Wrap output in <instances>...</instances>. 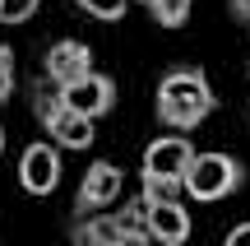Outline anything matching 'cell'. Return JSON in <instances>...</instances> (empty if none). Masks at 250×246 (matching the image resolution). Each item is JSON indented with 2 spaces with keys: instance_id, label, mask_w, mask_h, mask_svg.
<instances>
[{
  "instance_id": "obj_11",
  "label": "cell",
  "mask_w": 250,
  "mask_h": 246,
  "mask_svg": "<svg viewBox=\"0 0 250 246\" xmlns=\"http://www.w3.org/2000/svg\"><path fill=\"white\" fill-rule=\"evenodd\" d=\"M148 5V14H153V23H162V28H181L190 19V5L195 0H144Z\"/></svg>"
},
{
  "instance_id": "obj_13",
  "label": "cell",
  "mask_w": 250,
  "mask_h": 246,
  "mask_svg": "<svg viewBox=\"0 0 250 246\" xmlns=\"http://www.w3.org/2000/svg\"><path fill=\"white\" fill-rule=\"evenodd\" d=\"M42 0H0V23H28Z\"/></svg>"
},
{
  "instance_id": "obj_10",
  "label": "cell",
  "mask_w": 250,
  "mask_h": 246,
  "mask_svg": "<svg viewBox=\"0 0 250 246\" xmlns=\"http://www.w3.org/2000/svg\"><path fill=\"white\" fill-rule=\"evenodd\" d=\"M42 70H46V79H51L56 89H65V84L83 79V74L93 70V51H88L83 42H74V37H61V42L46 51Z\"/></svg>"
},
{
  "instance_id": "obj_2",
  "label": "cell",
  "mask_w": 250,
  "mask_h": 246,
  "mask_svg": "<svg viewBox=\"0 0 250 246\" xmlns=\"http://www.w3.org/2000/svg\"><path fill=\"white\" fill-rule=\"evenodd\" d=\"M70 237L79 246H139L148 237V219H144V195L130 200L125 209H98V214H79V223L70 228Z\"/></svg>"
},
{
  "instance_id": "obj_17",
  "label": "cell",
  "mask_w": 250,
  "mask_h": 246,
  "mask_svg": "<svg viewBox=\"0 0 250 246\" xmlns=\"http://www.w3.org/2000/svg\"><path fill=\"white\" fill-rule=\"evenodd\" d=\"M0 154H5V130H0Z\"/></svg>"
},
{
  "instance_id": "obj_1",
  "label": "cell",
  "mask_w": 250,
  "mask_h": 246,
  "mask_svg": "<svg viewBox=\"0 0 250 246\" xmlns=\"http://www.w3.org/2000/svg\"><path fill=\"white\" fill-rule=\"evenodd\" d=\"M153 107H158V121L167 130H199L208 116H213L218 107V93L213 84H208L204 70H195V65H176V70H167L158 79V98H153Z\"/></svg>"
},
{
  "instance_id": "obj_16",
  "label": "cell",
  "mask_w": 250,
  "mask_h": 246,
  "mask_svg": "<svg viewBox=\"0 0 250 246\" xmlns=\"http://www.w3.org/2000/svg\"><path fill=\"white\" fill-rule=\"evenodd\" d=\"M227 9H232L241 23H250V0H227Z\"/></svg>"
},
{
  "instance_id": "obj_15",
  "label": "cell",
  "mask_w": 250,
  "mask_h": 246,
  "mask_svg": "<svg viewBox=\"0 0 250 246\" xmlns=\"http://www.w3.org/2000/svg\"><path fill=\"white\" fill-rule=\"evenodd\" d=\"M227 246H250V223H236V228L227 232Z\"/></svg>"
},
{
  "instance_id": "obj_12",
  "label": "cell",
  "mask_w": 250,
  "mask_h": 246,
  "mask_svg": "<svg viewBox=\"0 0 250 246\" xmlns=\"http://www.w3.org/2000/svg\"><path fill=\"white\" fill-rule=\"evenodd\" d=\"M74 5H79V9H83L88 19H102V23H116V19H125L130 0H74Z\"/></svg>"
},
{
  "instance_id": "obj_14",
  "label": "cell",
  "mask_w": 250,
  "mask_h": 246,
  "mask_svg": "<svg viewBox=\"0 0 250 246\" xmlns=\"http://www.w3.org/2000/svg\"><path fill=\"white\" fill-rule=\"evenodd\" d=\"M14 98V51L0 46V102Z\"/></svg>"
},
{
  "instance_id": "obj_3",
  "label": "cell",
  "mask_w": 250,
  "mask_h": 246,
  "mask_svg": "<svg viewBox=\"0 0 250 246\" xmlns=\"http://www.w3.org/2000/svg\"><path fill=\"white\" fill-rule=\"evenodd\" d=\"M190 158H195V144L186 139V130L176 135H158L148 149H144V186L153 191H186V172H190Z\"/></svg>"
},
{
  "instance_id": "obj_5",
  "label": "cell",
  "mask_w": 250,
  "mask_h": 246,
  "mask_svg": "<svg viewBox=\"0 0 250 246\" xmlns=\"http://www.w3.org/2000/svg\"><path fill=\"white\" fill-rule=\"evenodd\" d=\"M33 112H37L42 135L56 139L61 149H88L93 144V116H88V112H79V107H70L61 93H56V98H51V93H37Z\"/></svg>"
},
{
  "instance_id": "obj_6",
  "label": "cell",
  "mask_w": 250,
  "mask_h": 246,
  "mask_svg": "<svg viewBox=\"0 0 250 246\" xmlns=\"http://www.w3.org/2000/svg\"><path fill=\"white\" fill-rule=\"evenodd\" d=\"M144 219H148V237L162 246H176L190 237V214L171 191H153L144 186Z\"/></svg>"
},
{
  "instance_id": "obj_8",
  "label": "cell",
  "mask_w": 250,
  "mask_h": 246,
  "mask_svg": "<svg viewBox=\"0 0 250 246\" xmlns=\"http://www.w3.org/2000/svg\"><path fill=\"white\" fill-rule=\"evenodd\" d=\"M19 186L28 195H51L61 186V144L56 139H33L19 154Z\"/></svg>"
},
{
  "instance_id": "obj_7",
  "label": "cell",
  "mask_w": 250,
  "mask_h": 246,
  "mask_svg": "<svg viewBox=\"0 0 250 246\" xmlns=\"http://www.w3.org/2000/svg\"><path fill=\"white\" fill-rule=\"evenodd\" d=\"M121 191H125V172L111 163V158H98V163H88V172L79 177V191H74V214L111 209Z\"/></svg>"
},
{
  "instance_id": "obj_9",
  "label": "cell",
  "mask_w": 250,
  "mask_h": 246,
  "mask_svg": "<svg viewBox=\"0 0 250 246\" xmlns=\"http://www.w3.org/2000/svg\"><path fill=\"white\" fill-rule=\"evenodd\" d=\"M61 98L70 102V107H79V112H88L93 121L98 116H107L111 107H116V84L107 79V74H98V70H88L83 79H74V84H65L61 89Z\"/></svg>"
},
{
  "instance_id": "obj_4",
  "label": "cell",
  "mask_w": 250,
  "mask_h": 246,
  "mask_svg": "<svg viewBox=\"0 0 250 246\" xmlns=\"http://www.w3.org/2000/svg\"><path fill=\"white\" fill-rule=\"evenodd\" d=\"M241 181H246V167L236 163L232 154L208 149V154H195V158H190L186 195H190V200H199V204H213V200H227Z\"/></svg>"
},
{
  "instance_id": "obj_18",
  "label": "cell",
  "mask_w": 250,
  "mask_h": 246,
  "mask_svg": "<svg viewBox=\"0 0 250 246\" xmlns=\"http://www.w3.org/2000/svg\"><path fill=\"white\" fill-rule=\"evenodd\" d=\"M246 65H250V61H246Z\"/></svg>"
}]
</instances>
